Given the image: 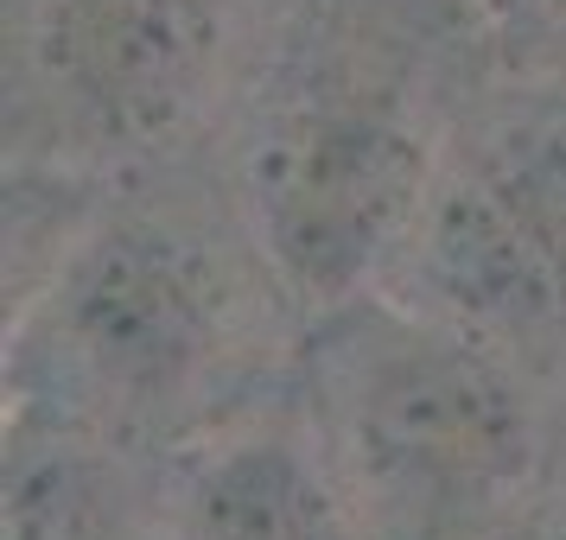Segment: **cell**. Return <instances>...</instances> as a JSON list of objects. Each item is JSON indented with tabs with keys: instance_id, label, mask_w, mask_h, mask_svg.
Here are the masks:
<instances>
[{
	"instance_id": "cell-1",
	"label": "cell",
	"mask_w": 566,
	"mask_h": 540,
	"mask_svg": "<svg viewBox=\"0 0 566 540\" xmlns=\"http://www.w3.org/2000/svg\"><path fill=\"white\" fill-rule=\"evenodd\" d=\"M306 311L249 230L223 153L115 179L7 299V413L179 452L293 382Z\"/></svg>"
},
{
	"instance_id": "cell-2",
	"label": "cell",
	"mask_w": 566,
	"mask_h": 540,
	"mask_svg": "<svg viewBox=\"0 0 566 540\" xmlns=\"http://www.w3.org/2000/svg\"><path fill=\"white\" fill-rule=\"evenodd\" d=\"M471 77V0H281L223 166L306 318L382 286Z\"/></svg>"
},
{
	"instance_id": "cell-3",
	"label": "cell",
	"mask_w": 566,
	"mask_h": 540,
	"mask_svg": "<svg viewBox=\"0 0 566 540\" xmlns=\"http://www.w3.org/2000/svg\"><path fill=\"white\" fill-rule=\"evenodd\" d=\"M293 401L376 540H459L566 484V388L382 286L306 318Z\"/></svg>"
},
{
	"instance_id": "cell-4",
	"label": "cell",
	"mask_w": 566,
	"mask_h": 540,
	"mask_svg": "<svg viewBox=\"0 0 566 540\" xmlns=\"http://www.w3.org/2000/svg\"><path fill=\"white\" fill-rule=\"evenodd\" d=\"M281 0H7V166L115 184L223 153Z\"/></svg>"
},
{
	"instance_id": "cell-5",
	"label": "cell",
	"mask_w": 566,
	"mask_h": 540,
	"mask_svg": "<svg viewBox=\"0 0 566 540\" xmlns=\"http://www.w3.org/2000/svg\"><path fill=\"white\" fill-rule=\"evenodd\" d=\"M382 293L566 388V83L478 64Z\"/></svg>"
},
{
	"instance_id": "cell-6",
	"label": "cell",
	"mask_w": 566,
	"mask_h": 540,
	"mask_svg": "<svg viewBox=\"0 0 566 540\" xmlns=\"http://www.w3.org/2000/svg\"><path fill=\"white\" fill-rule=\"evenodd\" d=\"M154 540H376L293 382L166 452Z\"/></svg>"
},
{
	"instance_id": "cell-7",
	"label": "cell",
	"mask_w": 566,
	"mask_h": 540,
	"mask_svg": "<svg viewBox=\"0 0 566 540\" xmlns=\"http://www.w3.org/2000/svg\"><path fill=\"white\" fill-rule=\"evenodd\" d=\"M166 458L7 413V540H154Z\"/></svg>"
},
{
	"instance_id": "cell-8",
	"label": "cell",
	"mask_w": 566,
	"mask_h": 540,
	"mask_svg": "<svg viewBox=\"0 0 566 540\" xmlns=\"http://www.w3.org/2000/svg\"><path fill=\"white\" fill-rule=\"evenodd\" d=\"M471 39L490 77L566 83V0H471Z\"/></svg>"
},
{
	"instance_id": "cell-9",
	"label": "cell",
	"mask_w": 566,
	"mask_h": 540,
	"mask_svg": "<svg viewBox=\"0 0 566 540\" xmlns=\"http://www.w3.org/2000/svg\"><path fill=\"white\" fill-rule=\"evenodd\" d=\"M459 540H566V502H535V509H515V515H496L484 528H471Z\"/></svg>"
}]
</instances>
